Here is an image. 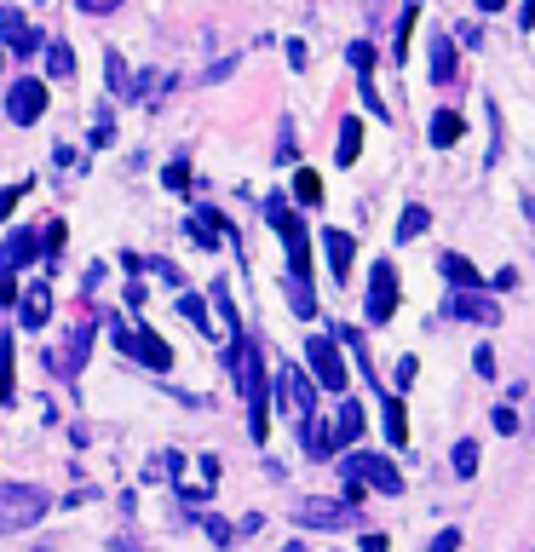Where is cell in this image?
<instances>
[{"instance_id": "cell-1", "label": "cell", "mask_w": 535, "mask_h": 552, "mask_svg": "<svg viewBox=\"0 0 535 552\" xmlns=\"http://www.w3.org/2000/svg\"><path fill=\"white\" fill-rule=\"evenodd\" d=\"M47 506H52V495L41 483H0V535H18V529L41 524Z\"/></svg>"}, {"instance_id": "cell-2", "label": "cell", "mask_w": 535, "mask_h": 552, "mask_svg": "<svg viewBox=\"0 0 535 552\" xmlns=\"http://www.w3.org/2000/svg\"><path fill=\"white\" fill-rule=\"evenodd\" d=\"M340 478H357L363 489H380V495H403V472L386 455H369V449L340 460Z\"/></svg>"}, {"instance_id": "cell-3", "label": "cell", "mask_w": 535, "mask_h": 552, "mask_svg": "<svg viewBox=\"0 0 535 552\" xmlns=\"http://www.w3.org/2000/svg\"><path fill=\"white\" fill-rule=\"evenodd\" d=\"M305 363H311V380H317V391H346V386H351L346 363H340V345L328 340V334H311V340H305Z\"/></svg>"}, {"instance_id": "cell-4", "label": "cell", "mask_w": 535, "mask_h": 552, "mask_svg": "<svg viewBox=\"0 0 535 552\" xmlns=\"http://www.w3.org/2000/svg\"><path fill=\"white\" fill-rule=\"evenodd\" d=\"M294 524H300V529H351V524H357V506L328 501V495H311V501L294 506Z\"/></svg>"}, {"instance_id": "cell-5", "label": "cell", "mask_w": 535, "mask_h": 552, "mask_svg": "<svg viewBox=\"0 0 535 552\" xmlns=\"http://www.w3.org/2000/svg\"><path fill=\"white\" fill-rule=\"evenodd\" d=\"M6 115H12L18 127H29V121H41V115H47V81H35V75H24L18 87L6 92Z\"/></svg>"}, {"instance_id": "cell-6", "label": "cell", "mask_w": 535, "mask_h": 552, "mask_svg": "<svg viewBox=\"0 0 535 552\" xmlns=\"http://www.w3.org/2000/svg\"><path fill=\"white\" fill-rule=\"evenodd\" d=\"M0 41H6V52H12V58H24V64H29V58L41 52V41H47V35H41L24 12H0Z\"/></svg>"}, {"instance_id": "cell-7", "label": "cell", "mask_w": 535, "mask_h": 552, "mask_svg": "<svg viewBox=\"0 0 535 552\" xmlns=\"http://www.w3.org/2000/svg\"><path fill=\"white\" fill-rule=\"evenodd\" d=\"M392 311H397V271L380 259L369 271V322H392Z\"/></svg>"}, {"instance_id": "cell-8", "label": "cell", "mask_w": 535, "mask_h": 552, "mask_svg": "<svg viewBox=\"0 0 535 552\" xmlns=\"http://www.w3.org/2000/svg\"><path fill=\"white\" fill-rule=\"evenodd\" d=\"M443 317H455V322H501V305H495L489 294H478V288H466V294L443 299Z\"/></svg>"}, {"instance_id": "cell-9", "label": "cell", "mask_w": 535, "mask_h": 552, "mask_svg": "<svg viewBox=\"0 0 535 552\" xmlns=\"http://www.w3.org/2000/svg\"><path fill=\"white\" fill-rule=\"evenodd\" d=\"M87 345H93V322H75L70 345L47 357V363H52V374H58V380H75V374H81V363H87Z\"/></svg>"}, {"instance_id": "cell-10", "label": "cell", "mask_w": 535, "mask_h": 552, "mask_svg": "<svg viewBox=\"0 0 535 552\" xmlns=\"http://www.w3.org/2000/svg\"><path fill=\"white\" fill-rule=\"evenodd\" d=\"M185 230H190V242H196V248H225V242H231V225H225V213H213V207H196Z\"/></svg>"}, {"instance_id": "cell-11", "label": "cell", "mask_w": 535, "mask_h": 552, "mask_svg": "<svg viewBox=\"0 0 535 552\" xmlns=\"http://www.w3.org/2000/svg\"><path fill=\"white\" fill-rule=\"evenodd\" d=\"M127 357H139L144 368H156V374H162V368H173V345H167L156 328H139V334L127 340Z\"/></svg>"}, {"instance_id": "cell-12", "label": "cell", "mask_w": 535, "mask_h": 552, "mask_svg": "<svg viewBox=\"0 0 535 552\" xmlns=\"http://www.w3.org/2000/svg\"><path fill=\"white\" fill-rule=\"evenodd\" d=\"M41 259V236L35 230H6V253H0V271H24Z\"/></svg>"}, {"instance_id": "cell-13", "label": "cell", "mask_w": 535, "mask_h": 552, "mask_svg": "<svg viewBox=\"0 0 535 552\" xmlns=\"http://www.w3.org/2000/svg\"><path fill=\"white\" fill-rule=\"evenodd\" d=\"M357 437H363V403L346 397V403L334 409V426H328V449H346V443H357Z\"/></svg>"}, {"instance_id": "cell-14", "label": "cell", "mask_w": 535, "mask_h": 552, "mask_svg": "<svg viewBox=\"0 0 535 552\" xmlns=\"http://www.w3.org/2000/svg\"><path fill=\"white\" fill-rule=\"evenodd\" d=\"M18 317H24V328H47V317H52V288L47 282H35L29 294H18Z\"/></svg>"}, {"instance_id": "cell-15", "label": "cell", "mask_w": 535, "mask_h": 552, "mask_svg": "<svg viewBox=\"0 0 535 552\" xmlns=\"http://www.w3.org/2000/svg\"><path fill=\"white\" fill-rule=\"evenodd\" d=\"M438 271H443V282H449V294H466V288H478V282H484V276L472 271V259H466V253H443Z\"/></svg>"}, {"instance_id": "cell-16", "label": "cell", "mask_w": 535, "mask_h": 552, "mask_svg": "<svg viewBox=\"0 0 535 552\" xmlns=\"http://www.w3.org/2000/svg\"><path fill=\"white\" fill-rule=\"evenodd\" d=\"M282 374H288V397H294V414H317V380H311V374H305V368H282Z\"/></svg>"}, {"instance_id": "cell-17", "label": "cell", "mask_w": 535, "mask_h": 552, "mask_svg": "<svg viewBox=\"0 0 535 552\" xmlns=\"http://www.w3.org/2000/svg\"><path fill=\"white\" fill-rule=\"evenodd\" d=\"M328 259H334V276H340V282H351V259H357L351 230H328Z\"/></svg>"}, {"instance_id": "cell-18", "label": "cell", "mask_w": 535, "mask_h": 552, "mask_svg": "<svg viewBox=\"0 0 535 552\" xmlns=\"http://www.w3.org/2000/svg\"><path fill=\"white\" fill-rule=\"evenodd\" d=\"M41 52H47V75H52V81H70V75H75V52L64 41H41Z\"/></svg>"}, {"instance_id": "cell-19", "label": "cell", "mask_w": 535, "mask_h": 552, "mask_svg": "<svg viewBox=\"0 0 535 552\" xmlns=\"http://www.w3.org/2000/svg\"><path fill=\"white\" fill-rule=\"evenodd\" d=\"M288 305H294V317H317V294H311V276H288Z\"/></svg>"}, {"instance_id": "cell-20", "label": "cell", "mask_w": 535, "mask_h": 552, "mask_svg": "<svg viewBox=\"0 0 535 552\" xmlns=\"http://www.w3.org/2000/svg\"><path fill=\"white\" fill-rule=\"evenodd\" d=\"M334 156H340V167H351V161L363 156V121H340V144H334Z\"/></svg>"}, {"instance_id": "cell-21", "label": "cell", "mask_w": 535, "mask_h": 552, "mask_svg": "<svg viewBox=\"0 0 535 552\" xmlns=\"http://www.w3.org/2000/svg\"><path fill=\"white\" fill-rule=\"evenodd\" d=\"M461 127H466V121H461L455 110H438V115H432V144H438V150L461 144Z\"/></svg>"}, {"instance_id": "cell-22", "label": "cell", "mask_w": 535, "mask_h": 552, "mask_svg": "<svg viewBox=\"0 0 535 552\" xmlns=\"http://www.w3.org/2000/svg\"><path fill=\"white\" fill-rule=\"evenodd\" d=\"M426 225H432V213H426V207H403V219H397V242L426 236Z\"/></svg>"}, {"instance_id": "cell-23", "label": "cell", "mask_w": 535, "mask_h": 552, "mask_svg": "<svg viewBox=\"0 0 535 552\" xmlns=\"http://www.w3.org/2000/svg\"><path fill=\"white\" fill-rule=\"evenodd\" d=\"M294 202L317 207V202H323V179H317V173H294Z\"/></svg>"}, {"instance_id": "cell-24", "label": "cell", "mask_w": 535, "mask_h": 552, "mask_svg": "<svg viewBox=\"0 0 535 552\" xmlns=\"http://www.w3.org/2000/svg\"><path fill=\"white\" fill-rule=\"evenodd\" d=\"M179 466H185V455H173V449H167V455L150 460V472H144V478H150V483H173V478H179Z\"/></svg>"}, {"instance_id": "cell-25", "label": "cell", "mask_w": 535, "mask_h": 552, "mask_svg": "<svg viewBox=\"0 0 535 552\" xmlns=\"http://www.w3.org/2000/svg\"><path fill=\"white\" fill-rule=\"evenodd\" d=\"M179 317H185V322H196L202 334H213V322H208V305H202V299H196V294H179Z\"/></svg>"}, {"instance_id": "cell-26", "label": "cell", "mask_w": 535, "mask_h": 552, "mask_svg": "<svg viewBox=\"0 0 535 552\" xmlns=\"http://www.w3.org/2000/svg\"><path fill=\"white\" fill-rule=\"evenodd\" d=\"M110 92H116V98H133V69L121 64V52H110Z\"/></svg>"}, {"instance_id": "cell-27", "label": "cell", "mask_w": 535, "mask_h": 552, "mask_svg": "<svg viewBox=\"0 0 535 552\" xmlns=\"http://www.w3.org/2000/svg\"><path fill=\"white\" fill-rule=\"evenodd\" d=\"M386 437H392V443H409V420H403V403H397V397H386Z\"/></svg>"}, {"instance_id": "cell-28", "label": "cell", "mask_w": 535, "mask_h": 552, "mask_svg": "<svg viewBox=\"0 0 535 552\" xmlns=\"http://www.w3.org/2000/svg\"><path fill=\"white\" fill-rule=\"evenodd\" d=\"M449 466H455V478H472V472H478V443H455Z\"/></svg>"}, {"instance_id": "cell-29", "label": "cell", "mask_w": 535, "mask_h": 552, "mask_svg": "<svg viewBox=\"0 0 535 552\" xmlns=\"http://www.w3.org/2000/svg\"><path fill=\"white\" fill-rule=\"evenodd\" d=\"M432 75H438V81H449V75H455V46L443 41V35H438V46H432Z\"/></svg>"}, {"instance_id": "cell-30", "label": "cell", "mask_w": 535, "mask_h": 552, "mask_svg": "<svg viewBox=\"0 0 535 552\" xmlns=\"http://www.w3.org/2000/svg\"><path fill=\"white\" fill-rule=\"evenodd\" d=\"M346 58H351V69H357V75H369V69H374V46L369 41H351Z\"/></svg>"}, {"instance_id": "cell-31", "label": "cell", "mask_w": 535, "mask_h": 552, "mask_svg": "<svg viewBox=\"0 0 535 552\" xmlns=\"http://www.w3.org/2000/svg\"><path fill=\"white\" fill-rule=\"evenodd\" d=\"M12 397V340H0V403Z\"/></svg>"}, {"instance_id": "cell-32", "label": "cell", "mask_w": 535, "mask_h": 552, "mask_svg": "<svg viewBox=\"0 0 535 552\" xmlns=\"http://www.w3.org/2000/svg\"><path fill=\"white\" fill-rule=\"evenodd\" d=\"M150 271L162 276L167 288H185V271H179V265H173V259H150Z\"/></svg>"}, {"instance_id": "cell-33", "label": "cell", "mask_w": 535, "mask_h": 552, "mask_svg": "<svg viewBox=\"0 0 535 552\" xmlns=\"http://www.w3.org/2000/svg\"><path fill=\"white\" fill-rule=\"evenodd\" d=\"M472 368H478L484 380H495V374H501V368H495V351H489V345H478V351H472Z\"/></svg>"}, {"instance_id": "cell-34", "label": "cell", "mask_w": 535, "mask_h": 552, "mask_svg": "<svg viewBox=\"0 0 535 552\" xmlns=\"http://www.w3.org/2000/svg\"><path fill=\"white\" fill-rule=\"evenodd\" d=\"M162 184H167V190H190V167H185V161H173Z\"/></svg>"}, {"instance_id": "cell-35", "label": "cell", "mask_w": 535, "mask_h": 552, "mask_svg": "<svg viewBox=\"0 0 535 552\" xmlns=\"http://www.w3.org/2000/svg\"><path fill=\"white\" fill-rule=\"evenodd\" d=\"M202 529H208V535H213V541H219V547H225V541H231V535H236V529L225 524V518H213V512H208V518H202Z\"/></svg>"}, {"instance_id": "cell-36", "label": "cell", "mask_w": 535, "mask_h": 552, "mask_svg": "<svg viewBox=\"0 0 535 552\" xmlns=\"http://www.w3.org/2000/svg\"><path fill=\"white\" fill-rule=\"evenodd\" d=\"M24 190H29V184H6V190H0V219H6L12 207L24 202Z\"/></svg>"}, {"instance_id": "cell-37", "label": "cell", "mask_w": 535, "mask_h": 552, "mask_svg": "<svg viewBox=\"0 0 535 552\" xmlns=\"http://www.w3.org/2000/svg\"><path fill=\"white\" fill-rule=\"evenodd\" d=\"M58 248H64V225L52 219V225H47V236H41V253H58Z\"/></svg>"}, {"instance_id": "cell-38", "label": "cell", "mask_w": 535, "mask_h": 552, "mask_svg": "<svg viewBox=\"0 0 535 552\" xmlns=\"http://www.w3.org/2000/svg\"><path fill=\"white\" fill-rule=\"evenodd\" d=\"M495 432H501V437L518 432V409H495Z\"/></svg>"}, {"instance_id": "cell-39", "label": "cell", "mask_w": 535, "mask_h": 552, "mask_svg": "<svg viewBox=\"0 0 535 552\" xmlns=\"http://www.w3.org/2000/svg\"><path fill=\"white\" fill-rule=\"evenodd\" d=\"M455 547H461V529H443L438 541H432V552H455Z\"/></svg>"}, {"instance_id": "cell-40", "label": "cell", "mask_w": 535, "mask_h": 552, "mask_svg": "<svg viewBox=\"0 0 535 552\" xmlns=\"http://www.w3.org/2000/svg\"><path fill=\"white\" fill-rule=\"evenodd\" d=\"M18 299V282H12V271H0V305H12Z\"/></svg>"}, {"instance_id": "cell-41", "label": "cell", "mask_w": 535, "mask_h": 552, "mask_svg": "<svg viewBox=\"0 0 535 552\" xmlns=\"http://www.w3.org/2000/svg\"><path fill=\"white\" fill-rule=\"evenodd\" d=\"M357 552H392V547H386V535H363V541H357Z\"/></svg>"}, {"instance_id": "cell-42", "label": "cell", "mask_w": 535, "mask_h": 552, "mask_svg": "<svg viewBox=\"0 0 535 552\" xmlns=\"http://www.w3.org/2000/svg\"><path fill=\"white\" fill-rule=\"evenodd\" d=\"M110 6H121V0H93V12H110Z\"/></svg>"}, {"instance_id": "cell-43", "label": "cell", "mask_w": 535, "mask_h": 552, "mask_svg": "<svg viewBox=\"0 0 535 552\" xmlns=\"http://www.w3.org/2000/svg\"><path fill=\"white\" fill-rule=\"evenodd\" d=\"M282 552H305V547H300V541H294V547H282Z\"/></svg>"}, {"instance_id": "cell-44", "label": "cell", "mask_w": 535, "mask_h": 552, "mask_svg": "<svg viewBox=\"0 0 535 552\" xmlns=\"http://www.w3.org/2000/svg\"><path fill=\"white\" fill-rule=\"evenodd\" d=\"M81 6H87V12H93V0H81Z\"/></svg>"}]
</instances>
